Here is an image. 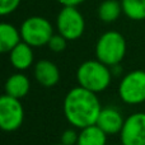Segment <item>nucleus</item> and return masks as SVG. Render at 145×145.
I'll return each instance as SVG.
<instances>
[{
    "instance_id": "nucleus-1",
    "label": "nucleus",
    "mask_w": 145,
    "mask_h": 145,
    "mask_svg": "<svg viewBox=\"0 0 145 145\" xmlns=\"http://www.w3.org/2000/svg\"><path fill=\"white\" fill-rule=\"evenodd\" d=\"M102 111V106L97 97L85 88H72L68 92L64 99V115L68 122L76 129H84L97 123L98 116Z\"/></svg>"
},
{
    "instance_id": "nucleus-2",
    "label": "nucleus",
    "mask_w": 145,
    "mask_h": 145,
    "mask_svg": "<svg viewBox=\"0 0 145 145\" xmlns=\"http://www.w3.org/2000/svg\"><path fill=\"white\" fill-rule=\"evenodd\" d=\"M112 70L99 60L84 61L76 70V80L80 87L93 93L106 90L112 80Z\"/></svg>"
},
{
    "instance_id": "nucleus-3",
    "label": "nucleus",
    "mask_w": 145,
    "mask_h": 145,
    "mask_svg": "<svg viewBox=\"0 0 145 145\" xmlns=\"http://www.w3.org/2000/svg\"><path fill=\"white\" fill-rule=\"evenodd\" d=\"M127 50L126 40L117 31L105 32L95 43V57L101 63L112 68L123 60Z\"/></svg>"
},
{
    "instance_id": "nucleus-4",
    "label": "nucleus",
    "mask_w": 145,
    "mask_h": 145,
    "mask_svg": "<svg viewBox=\"0 0 145 145\" xmlns=\"http://www.w3.org/2000/svg\"><path fill=\"white\" fill-rule=\"evenodd\" d=\"M22 41L32 47H41L48 43L54 36V27L45 17L33 15L28 17L20 25Z\"/></svg>"
},
{
    "instance_id": "nucleus-5",
    "label": "nucleus",
    "mask_w": 145,
    "mask_h": 145,
    "mask_svg": "<svg viewBox=\"0 0 145 145\" xmlns=\"http://www.w3.org/2000/svg\"><path fill=\"white\" fill-rule=\"evenodd\" d=\"M56 29L68 41H75L85 31V19L76 7H63L56 17Z\"/></svg>"
},
{
    "instance_id": "nucleus-6",
    "label": "nucleus",
    "mask_w": 145,
    "mask_h": 145,
    "mask_svg": "<svg viewBox=\"0 0 145 145\" xmlns=\"http://www.w3.org/2000/svg\"><path fill=\"white\" fill-rule=\"evenodd\" d=\"M118 95L126 105H140L145 102V71L127 72L118 85Z\"/></svg>"
},
{
    "instance_id": "nucleus-7",
    "label": "nucleus",
    "mask_w": 145,
    "mask_h": 145,
    "mask_svg": "<svg viewBox=\"0 0 145 145\" xmlns=\"http://www.w3.org/2000/svg\"><path fill=\"white\" fill-rule=\"evenodd\" d=\"M24 120V110L20 99L4 94L0 98V127L12 133L22 126Z\"/></svg>"
},
{
    "instance_id": "nucleus-8",
    "label": "nucleus",
    "mask_w": 145,
    "mask_h": 145,
    "mask_svg": "<svg viewBox=\"0 0 145 145\" xmlns=\"http://www.w3.org/2000/svg\"><path fill=\"white\" fill-rule=\"evenodd\" d=\"M120 139L122 145H145V112H135L125 118Z\"/></svg>"
},
{
    "instance_id": "nucleus-9",
    "label": "nucleus",
    "mask_w": 145,
    "mask_h": 145,
    "mask_svg": "<svg viewBox=\"0 0 145 145\" xmlns=\"http://www.w3.org/2000/svg\"><path fill=\"white\" fill-rule=\"evenodd\" d=\"M125 123L122 113L116 107H105L102 108L95 125L102 129L107 135H115L120 134Z\"/></svg>"
},
{
    "instance_id": "nucleus-10",
    "label": "nucleus",
    "mask_w": 145,
    "mask_h": 145,
    "mask_svg": "<svg viewBox=\"0 0 145 145\" xmlns=\"http://www.w3.org/2000/svg\"><path fill=\"white\" fill-rule=\"evenodd\" d=\"M35 78L42 87L51 88L56 85L60 80V70L50 60H40L35 65Z\"/></svg>"
},
{
    "instance_id": "nucleus-11",
    "label": "nucleus",
    "mask_w": 145,
    "mask_h": 145,
    "mask_svg": "<svg viewBox=\"0 0 145 145\" xmlns=\"http://www.w3.org/2000/svg\"><path fill=\"white\" fill-rule=\"evenodd\" d=\"M32 46L25 42H20L10 51V63L17 70H27L33 64V50Z\"/></svg>"
},
{
    "instance_id": "nucleus-12",
    "label": "nucleus",
    "mask_w": 145,
    "mask_h": 145,
    "mask_svg": "<svg viewBox=\"0 0 145 145\" xmlns=\"http://www.w3.org/2000/svg\"><path fill=\"white\" fill-rule=\"evenodd\" d=\"M29 89V79L22 72H15V74L10 75L5 83V94L18 98V99H22L23 97H25Z\"/></svg>"
},
{
    "instance_id": "nucleus-13",
    "label": "nucleus",
    "mask_w": 145,
    "mask_h": 145,
    "mask_svg": "<svg viewBox=\"0 0 145 145\" xmlns=\"http://www.w3.org/2000/svg\"><path fill=\"white\" fill-rule=\"evenodd\" d=\"M20 42H22V36H20L19 29H17L10 23L0 24V51L1 52H10Z\"/></svg>"
},
{
    "instance_id": "nucleus-14",
    "label": "nucleus",
    "mask_w": 145,
    "mask_h": 145,
    "mask_svg": "<svg viewBox=\"0 0 145 145\" xmlns=\"http://www.w3.org/2000/svg\"><path fill=\"white\" fill-rule=\"evenodd\" d=\"M76 145H107V134L97 125L80 130Z\"/></svg>"
},
{
    "instance_id": "nucleus-15",
    "label": "nucleus",
    "mask_w": 145,
    "mask_h": 145,
    "mask_svg": "<svg viewBox=\"0 0 145 145\" xmlns=\"http://www.w3.org/2000/svg\"><path fill=\"white\" fill-rule=\"evenodd\" d=\"M98 18L105 23H113L120 18L122 12V5L117 0H105L98 7Z\"/></svg>"
},
{
    "instance_id": "nucleus-16",
    "label": "nucleus",
    "mask_w": 145,
    "mask_h": 145,
    "mask_svg": "<svg viewBox=\"0 0 145 145\" xmlns=\"http://www.w3.org/2000/svg\"><path fill=\"white\" fill-rule=\"evenodd\" d=\"M122 12L129 19H145V0H122Z\"/></svg>"
},
{
    "instance_id": "nucleus-17",
    "label": "nucleus",
    "mask_w": 145,
    "mask_h": 145,
    "mask_svg": "<svg viewBox=\"0 0 145 145\" xmlns=\"http://www.w3.org/2000/svg\"><path fill=\"white\" fill-rule=\"evenodd\" d=\"M66 42H68V40H66L64 36H61L60 33H57V35H54L52 37H51L47 46L54 52H63L66 48Z\"/></svg>"
},
{
    "instance_id": "nucleus-18",
    "label": "nucleus",
    "mask_w": 145,
    "mask_h": 145,
    "mask_svg": "<svg viewBox=\"0 0 145 145\" xmlns=\"http://www.w3.org/2000/svg\"><path fill=\"white\" fill-rule=\"evenodd\" d=\"M22 0H0V14L8 15L18 9Z\"/></svg>"
},
{
    "instance_id": "nucleus-19",
    "label": "nucleus",
    "mask_w": 145,
    "mask_h": 145,
    "mask_svg": "<svg viewBox=\"0 0 145 145\" xmlns=\"http://www.w3.org/2000/svg\"><path fill=\"white\" fill-rule=\"evenodd\" d=\"M78 138H79V134H76V131L69 129L65 130L61 135V144L64 145H76L78 143Z\"/></svg>"
},
{
    "instance_id": "nucleus-20",
    "label": "nucleus",
    "mask_w": 145,
    "mask_h": 145,
    "mask_svg": "<svg viewBox=\"0 0 145 145\" xmlns=\"http://www.w3.org/2000/svg\"><path fill=\"white\" fill-rule=\"evenodd\" d=\"M56 1L63 7H78V5L83 4L85 0H56Z\"/></svg>"
},
{
    "instance_id": "nucleus-21",
    "label": "nucleus",
    "mask_w": 145,
    "mask_h": 145,
    "mask_svg": "<svg viewBox=\"0 0 145 145\" xmlns=\"http://www.w3.org/2000/svg\"><path fill=\"white\" fill-rule=\"evenodd\" d=\"M54 145H64V144H61V143H60V144H54Z\"/></svg>"
},
{
    "instance_id": "nucleus-22",
    "label": "nucleus",
    "mask_w": 145,
    "mask_h": 145,
    "mask_svg": "<svg viewBox=\"0 0 145 145\" xmlns=\"http://www.w3.org/2000/svg\"><path fill=\"white\" fill-rule=\"evenodd\" d=\"M113 145H117V144H113ZM121 145H122V144H121Z\"/></svg>"
}]
</instances>
